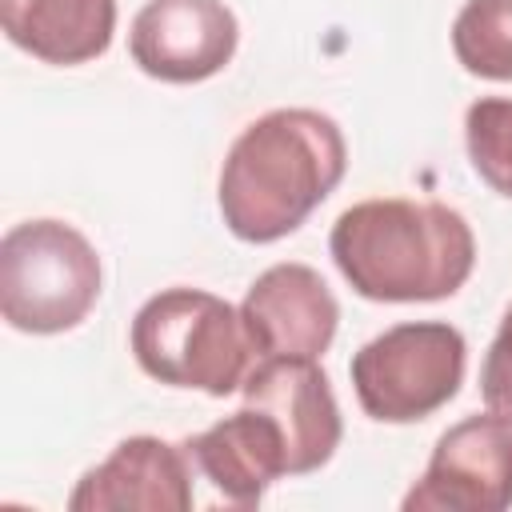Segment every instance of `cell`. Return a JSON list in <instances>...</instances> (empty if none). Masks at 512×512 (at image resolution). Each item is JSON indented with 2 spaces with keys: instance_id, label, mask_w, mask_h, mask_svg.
I'll return each instance as SVG.
<instances>
[{
  "instance_id": "6da1fadb",
  "label": "cell",
  "mask_w": 512,
  "mask_h": 512,
  "mask_svg": "<svg viewBox=\"0 0 512 512\" xmlns=\"http://www.w3.org/2000/svg\"><path fill=\"white\" fill-rule=\"evenodd\" d=\"M348 144L316 108H272L228 148L216 200L228 232L244 244H272L296 232L344 180Z\"/></svg>"
},
{
  "instance_id": "7a4b0ae2",
  "label": "cell",
  "mask_w": 512,
  "mask_h": 512,
  "mask_svg": "<svg viewBox=\"0 0 512 512\" xmlns=\"http://www.w3.org/2000/svg\"><path fill=\"white\" fill-rule=\"evenodd\" d=\"M328 252L356 296L428 304L464 288L476 264V236L468 220L440 200L380 196L336 216Z\"/></svg>"
},
{
  "instance_id": "3957f363",
  "label": "cell",
  "mask_w": 512,
  "mask_h": 512,
  "mask_svg": "<svg viewBox=\"0 0 512 512\" xmlns=\"http://www.w3.org/2000/svg\"><path fill=\"white\" fill-rule=\"evenodd\" d=\"M136 364L168 384L208 396H232L260 360L240 308L204 288H164L132 316Z\"/></svg>"
},
{
  "instance_id": "277c9868",
  "label": "cell",
  "mask_w": 512,
  "mask_h": 512,
  "mask_svg": "<svg viewBox=\"0 0 512 512\" xmlns=\"http://www.w3.org/2000/svg\"><path fill=\"white\" fill-rule=\"evenodd\" d=\"M100 256L64 220H24L0 240V312L16 332L56 336L100 300Z\"/></svg>"
},
{
  "instance_id": "5b68a950",
  "label": "cell",
  "mask_w": 512,
  "mask_h": 512,
  "mask_svg": "<svg viewBox=\"0 0 512 512\" xmlns=\"http://www.w3.org/2000/svg\"><path fill=\"white\" fill-rule=\"evenodd\" d=\"M468 344L444 320H408L372 336L352 356V388L364 416L416 424L440 412L464 384Z\"/></svg>"
},
{
  "instance_id": "8992f818",
  "label": "cell",
  "mask_w": 512,
  "mask_h": 512,
  "mask_svg": "<svg viewBox=\"0 0 512 512\" xmlns=\"http://www.w3.org/2000/svg\"><path fill=\"white\" fill-rule=\"evenodd\" d=\"M512 508V420L484 412L452 424L408 488L404 512H504Z\"/></svg>"
},
{
  "instance_id": "52a82bcc",
  "label": "cell",
  "mask_w": 512,
  "mask_h": 512,
  "mask_svg": "<svg viewBox=\"0 0 512 512\" xmlns=\"http://www.w3.org/2000/svg\"><path fill=\"white\" fill-rule=\"evenodd\" d=\"M240 24L224 0H148L128 32L136 68L164 84H200L236 56Z\"/></svg>"
},
{
  "instance_id": "ba28073f",
  "label": "cell",
  "mask_w": 512,
  "mask_h": 512,
  "mask_svg": "<svg viewBox=\"0 0 512 512\" xmlns=\"http://www.w3.org/2000/svg\"><path fill=\"white\" fill-rule=\"evenodd\" d=\"M240 392L248 408H260L280 428L288 476L324 468L340 448V404L312 356H260Z\"/></svg>"
},
{
  "instance_id": "9c48e42d",
  "label": "cell",
  "mask_w": 512,
  "mask_h": 512,
  "mask_svg": "<svg viewBox=\"0 0 512 512\" xmlns=\"http://www.w3.org/2000/svg\"><path fill=\"white\" fill-rule=\"evenodd\" d=\"M244 328L260 356H324L336 324L340 304L332 288L308 264H272L264 268L240 304Z\"/></svg>"
},
{
  "instance_id": "30bf717a",
  "label": "cell",
  "mask_w": 512,
  "mask_h": 512,
  "mask_svg": "<svg viewBox=\"0 0 512 512\" xmlns=\"http://www.w3.org/2000/svg\"><path fill=\"white\" fill-rule=\"evenodd\" d=\"M188 448L160 436H128L108 460L88 468L72 496V512H184L192 508Z\"/></svg>"
},
{
  "instance_id": "8fae6325",
  "label": "cell",
  "mask_w": 512,
  "mask_h": 512,
  "mask_svg": "<svg viewBox=\"0 0 512 512\" xmlns=\"http://www.w3.org/2000/svg\"><path fill=\"white\" fill-rule=\"evenodd\" d=\"M184 448L192 464L212 480V488L236 508H256L264 492L280 476H288V452L280 428L272 424V416L248 404L216 420L200 436H192Z\"/></svg>"
},
{
  "instance_id": "7c38bea8",
  "label": "cell",
  "mask_w": 512,
  "mask_h": 512,
  "mask_svg": "<svg viewBox=\"0 0 512 512\" xmlns=\"http://www.w3.org/2000/svg\"><path fill=\"white\" fill-rule=\"evenodd\" d=\"M0 24L28 56L76 68L108 52L116 0H0Z\"/></svg>"
},
{
  "instance_id": "4fadbf2b",
  "label": "cell",
  "mask_w": 512,
  "mask_h": 512,
  "mask_svg": "<svg viewBox=\"0 0 512 512\" xmlns=\"http://www.w3.org/2000/svg\"><path fill=\"white\" fill-rule=\"evenodd\" d=\"M452 52L480 80H512V0H464L452 20Z\"/></svg>"
},
{
  "instance_id": "5bb4252c",
  "label": "cell",
  "mask_w": 512,
  "mask_h": 512,
  "mask_svg": "<svg viewBox=\"0 0 512 512\" xmlns=\"http://www.w3.org/2000/svg\"><path fill=\"white\" fill-rule=\"evenodd\" d=\"M464 140L480 180L512 200V100L480 96L464 116Z\"/></svg>"
},
{
  "instance_id": "9a60e30c",
  "label": "cell",
  "mask_w": 512,
  "mask_h": 512,
  "mask_svg": "<svg viewBox=\"0 0 512 512\" xmlns=\"http://www.w3.org/2000/svg\"><path fill=\"white\" fill-rule=\"evenodd\" d=\"M480 396H484V408L512 420V308L504 312L488 352H484V364H480Z\"/></svg>"
}]
</instances>
